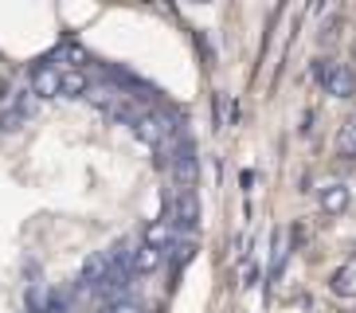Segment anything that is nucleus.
I'll list each match as a JSON object with an SVG mask.
<instances>
[{
  "label": "nucleus",
  "instance_id": "4",
  "mask_svg": "<svg viewBox=\"0 0 356 313\" xmlns=\"http://www.w3.org/2000/svg\"><path fill=\"white\" fill-rule=\"evenodd\" d=\"M141 243H149V247H157V250H165V255H168V250L180 243V235H177V227H172L165 216H157V219H149V223H145Z\"/></svg>",
  "mask_w": 356,
  "mask_h": 313
},
{
  "label": "nucleus",
  "instance_id": "2",
  "mask_svg": "<svg viewBox=\"0 0 356 313\" xmlns=\"http://www.w3.org/2000/svg\"><path fill=\"white\" fill-rule=\"evenodd\" d=\"M165 219L177 227V235H188L200 227V196L196 192H168L165 200Z\"/></svg>",
  "mask_w": 356,
  "mask_h": 313
},
{
  "label": "nucleus",
  "instance_id": "12",
  "mask_svg": "<svg viewBox=\"0 0 356 313\" xmlns=\"http://www.w3.org/2000/svg\"><path fill=\"white\" fill-rule=\"evenodd\" d=\"M102 313H141V305L134 298H114V302H106Z\"/></svg>",
  "mask_w": 356,
  "mask_h": 313
},
{
  "label": "nucleus",
  "instance_id": "6",
  "mask_svg": "<svg viewBox=\"0 0 356 313\" xmlns=\"http://www.w3.org/2000/svg\"><path fill=\"white\" fill-rule=\"evenodd\" d=\"M317 200H321V211H325V216H345L348 204H353V192H348V184L333 180V184H325L321 192H317Z\"/></svg>",
  "mask_w": 356,
  "mask_h": 313
},
{
  "label": "nucleus",
  "instance_id": "11",
  "mask_svg": "<svg viewBox=\"0 0 356 313\" xmlns=\"http://www.w3.org/2000/svg\"><path fill=\"white\" fill-rule=\"evenodd\" d=\"M231 118H235V102H227V94H216V125H227Z\"/></svg>",
  "mask_w": 356,
  "mask_h": 313
},
{
  "label": "nucleus",
  "instance_id": "7",
  "mask_svg": "<svg viewBox=\"0 0 356 313\" xmlns=\"http://www.w3.org/2000/svg\"><path fill=\"white\" fill-rule=\"evenodd\" d=\"M325 94H333V98H353L356 94V71L348 63H333V71L325 79Z\"/></svg>",
  "mask_w": 356,
  "mask_h": 313
},
{
  "label": "nucleus",
  "instance_id": "10",
  "mask_svg": "<svg viewBox=\"0 0 356 313\" xmlns=\"http://www.w3.org/2000/svg\"><path fill=\"white\" fill-rule=\"evenodd\" d=\"M337 156H356V122H345L337 134Z\"/></svg>",
  "mask_w": 356,
  "mask_h": 313
},
{
  "label": "nucleus",
  "instance_id": "13",
  "mask_svg": "<svg viewBox=\"0 0 356 313\" xmlns=\"http://www.w3.org/2000/svg\"><path fill=\"white\" fill-rule=\"evenodd\" d=\"M353 122H356V118H353Z\"/></svg>",
  "mask_w": 356,
  "mask_h": 313
},
{
  "label": "nucleus",
  "instance_id": "3",
  "mask_svg": "<svg viewBox=\"0 0 356 313\" xmlns=\"http://www.w3.org/2000/svg\"><path fill=\"white\" fill-rule=\"evenodd\" d=\"M28 86H32L35 98H63V71L51 59H40L28 71Z\"/></svg>",
  "mask_w": 356,
  "mask_h": 313
},
{
  "label": "nucleus",
  "instance_id": "1",
  "mask_svg": "<svg viewBox=\"0 0 356 313\" xmlns=\"http://www.w3.org/2000/svg\"><path fill=\"white\" fill-rule=\"evenodd\" d=\"M177 129H180L177 118H168L165 110H149L145 118H137L134 137L141 141V145H149V149H161V145H172Z\"/></svg>",
  "mask_w": 356,
  "mask_h": 313
},
{
  "label": "nucleus",
  "instance_id": "9",
  "mask_svg": "<svg viewBox=\"0 0 356 313\" xmlns=\"http://www.w3.org/2000/svg\"><path fill=\"white\" fill-rule=\"evenodd\" d=\"M90 94V79H86L79 67L74 71H63V98H86Z\"/></svg>",
  "mask_w": 356,
  "mask_h": 313
},
{
  "label": "nucleus",
  "instance_id": "8",
  "mask_svg": "<svg viewBox=\"0 0 356 313\" xmlns=\"http://www.w3.org/2000/svg\"><path fill=\"white\" fill-rule=\"evenodd\" d=\"M329 290L337 298H356V266H337L329 274Z\"/></svg>",
  "mask_w": 356,
  "mask_h": 313
},
{
  "label": "nucleus",
  "instance_id": "5",
  "mask_svg": "<svg viewBox=\"0 0 356 313\" xmlns=\"http://www.w3.org/2000/svg\"><path fill=\"white\" fill-rule=\"evenodd\" d=\"M161 266H165V250L149 247V243H137V247H134V255H129V271H134V278L157 274Z\"/></svg>",
  "mask_w": 356,
  "mask_h": 313
}]
</instances>
